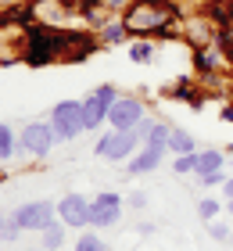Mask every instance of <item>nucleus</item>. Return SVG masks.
I'll use <instances>...</instances> for the list:
<instances>
[{"label":"nucleus","mask_w":233,"mask_h":251,"mask_svg":"<svg viewBox=\"0 0 233 251\" xmlns=\"http://www.w3.org/2000/svg\"><path fill=\"white\" fill-rule=\"evenodd\" d=\"M205 226H208V233H212L215 241L230 244V237H233V226H230V223H223V219H212V223H205Z\"/></svg>","instance_id":"obj_21"},{"label":"nucleus","mask_w":233,"mask_h":251,"mask_svg":"<svg viewBox=\"0 0 233 251\" xmlns=\"http://www.w3.org/2000/svg\"><path fill=\"white\" fill-rule=\"evenodd\" d=\"M18 154H22V147H18V133L11 129L7 122H0V165H11Z\"/></svg>","instance_id":"obj_11"},{"label":"nucleus","mask_w":233,"mask_h":251,"mask_svg":"<svg viewBox=\"0 0 233 251\" xmlns=\"http://www.w3.org/2000/svg\"><path fill=\"white\" fill-rule=\"evenodd\" d=\"M223 212H226V201H215V198H201V201H197V215H201L205 223L219 219Z\"/></svg>","instance_id":"obj_18"},{"label":"nucleus","mask_w":233,"mask_h":251,"mask_svg":"<svg viewBox=\"0 0 233 251\" xmlns=\"http://www.w3.org/2000/svg\"><path fill=\"white\" fill-rule=\"evenodd\" d=\"M151 126H155V115H144L136 126V133H140V140H147V133H151Z\"/></svg>","instance_id":"obj_25"},{"label":"nucleus","mask_w":233,"mask_h":251,"mask_svg":"<svg viewBox=\"0 0 233 251\" xmlns=\"http://www.w3.org/2000/svg\"><path fill=\"white\" fill-rule=\"evenodd\" d=\"M47 119H51V129H54V144H68V140H76V136L86 133L83 100H57Z\"/></svg>","instance_id":"obj_2"},{"label":"nucleus","mask_w":233,"mask_h":251,"mask_svg":"<svg viewBox=\"0 0 233 251\" xmlns=\"http://www.w3.org/2000/svg\"><path fill=\"white\" fill-rule=\"evenodd\" d=\"M144 147V140H140V133L136 129H104L101 136H97V144H93V154L97 158H104V162H129V158Z\"/></svg>","instance_id":"obj_1"},{"label":"nucleus","mask_w":233,"mask_h":251,"mask_svg":"<svg viewBox=\"0 0 233 251\" xmlns=\"http://www.w3.org/2000/svg\"><path fill=\"white\" fill-rule=\"evenodd\" d=\"M76 251H108V244H104V237L93 230V226H86V230L79 233V241H76Z\"/></svg>","instance_id":"obj_16"},{"label":"nucleus","mask_w":233,"mask_h":251,"mask_svg":"<svg viewBox=\"0 0 233 251\" xmlns=\"http://www.w3.org/2000/svg\"><path fill=\"white\" fill-rule=\"evenodd\" d=\"M215 169H226V151L223 147H205V151H197V173H215Z\"/></svg>","instance_id":"obj_13"},{"label":"nucleus","mask_w":233,"mask_h":251,"mask_svg":"<svg viewBox=\"0 0 233 251\" xmlns=\"http://www.w3.org/2000/svg\"><path fill=\"white\" fill-rule=\"evenodd\" d=\"M219 119H223V122H233V100H230V104H223V111H219Z\"/></svg>","instance_id":"obj_27"},{"label":"nucleus","mask_w":233,"mask_h":251,"mask_svg":"<svg viewBox=\"0 0 233 251\" xmlns=\"http://www.w3.org/2000/svg\"><path fill=\"white\" fill-rule=\"evenodd\" d=\"M65 237H68V226L61 219H54L47 230H40V248L43 251H57V248H65Z\"/></svg>","instance_id":"obj_12"},{"label":"nucleus","mask_w":233,"mask_h":251,"mask_svg":"<svg viewBox=\"0 0 233 251\" xmlns=\"http://www.w3.org/2000/svg\"><path fill=\"white\" fill-rule=\"evenodd\" d=\"M126 204H129V208H147V194L144 190H133L129 198H126Z\"/></svg>","instance_id":"obj_24"},{"label":"nucleus","mask_w":233,"mask_h":251,"mask_svg":"<svg viewBox=\"0 0 233 251\" xmlns=\"http://www.w3.org/2000/svg\"><path fill=\"white\" fill-rule=\"evenodd\" d=\"M223 201H233V176H226V183H223Z\"/></svg>","instance_id":"obj_26"},{"label":"nucleus","mask_w":233,"mask_h":251,"mask_svg":"<svg viewBox=\"0 0 233 251\" xmlns=\"http://www.w3.org/2000/svg\"><path fill=\"white\" fill-rule=\"evenodd\" d=\"M165 154H169V147H140V151L126 162V176H151L155 169L165 162Z\"/></svg>","instance_id":"obj_9"},{"label":"nucleus","mask_w":233,"mask_h":251,"mask_svg":"<svg viewBox=\"0 0 233 251\" xmlns=\"http://www.w3.org/2000/svg\"><path fill=\"white\" fill-rule=\"evenodd\" d=\"M57 219L68 230H86L90 226V198L86 194H65V198H57Z\"/></svg>","instance_id":"obj_8"},{"label":"nucleus","mask_w":233,"mask_h":251,"mask_svg":"<svg viewBox=\"0 0 233 251\" xmlns=\"http://www.w3.org/2000/svg\"><path fill=\"white\" fill-rule=\"evenodd\" d=\"M144 115H147V104H144V100L133 97V94H122V97L111 104V111H108V126H111V129H136Z\"/></svg>","instance_id":"obj_7"},{"label":"nucleus","mask_w":233,"mask_h":251,"mask_svg":"<svg viewBox=\"0 0 233 251\" xmlns=\"http://www.w3.org/2000/svg\"><path fill=\"white\" fill-rule=\"evenodd\" d=\"M122 219V194L119 190H97L90 198V226L93 230H111Z\"/></svg>","instance_id":"obj_4"},{"label":"nucleus","mask_w":233,"mask_h":251,"mask_svg":"<svg viewBox=\"0 0 233 251\" xmlns=\"http://www.w3.org/2000/svg\"><path fill=\"white\" fill-rule=\"evenodd\" d=\"M133 4H136V0H104V7H108L111 15H126Z\"/></svg>","instance_id":"obj_23"},{"label":"nucleus","mask_w":233,"mask_h":251,"mask_svg":"<svg viewBox=\"0 0 233 251\" xmlns=\"http://www.w3.org/2000/svg\"><path fill=\"white\" fill-rule=\"evenodd\" d=\"M18 147H22V154H29V158H43L51 154V147H54V129H51V119H40V122H29V126H22V133H18Z\"/></svg>","instance_id":"obj_5"},{"label":"nucleus","mask_w":233,"mask_h":251,"mask_svg":"<svg viewBox=\"0 0 233 251\" xmlns=\"http://www.w3.org/2000/svg\"><path fill=\"white\" fill-rule=\"evenodd\" d=\"M172 173H176V176H194L197 173V151H190V154H172Z\"/></svg>","instance_id":"obj_19"},{"label":"nucleus","mask_w":233,"mask_h":251,"mask_svg":"<svg viewBox=\"0 0 233 251\" xmlns=\"http://www.w3.org/2000/svg\"><path fill=\"white\" fill-rule=\"evenodd\" d=\"M226 215H230V219H233V201H226Z\"/></svg>","instance_id":"obj_29"},{"label":"nucleus","mask_w":233,"mask_h":251,"mask_svg":"<svg viewBox=\"0 0 233 251\" xmlns=\"http://www.w3.org/2000/svg\"><path fill=\"white\" fill-rule=\"evenodd\" d=\"M133 32L129 25H126V15H115L111 22H104V25L97 29V43H104V47H119V43H126Z\"/></svg>","instance_id":"obj_10"},{"label":"nucleus","mask_w":233,"mask_h":251,"mask_svg":"<svg viewBox=\"0 0 233 251\" xmlns=\"http://www.w3.org/2000/svg\"><path fill=\"white\" fill-rule=\"evenodd\" d=\"M22 233H26V230L15 223V215H0V241H4V244H15Z\"/></svg>","instance_id":"obj_20"},{"label":"nucleus","mask_w":233,"mask_h":251,"mask_svg":"<svg viewBox=\"0 0 233 251\" xmlns=\"http://www.w3.org/2000/svg\"><path fill=\"white\" fill-rule=\"evenodd\" d=\"M190 151H201L194 140V133H186V129H176L172 126V136H169V154H190Z\"/></svg>","instance_id":"obj_14"},{"label":"nucleus","mask_w":233,"mask_h":251,"mask_svg":"<svg viewBox=\"0 0 233 251\" xmlns=\"http://www.w3.org/2000/svg\"><path fill=\"white\" fill-rule=\"evenodd\" d=\"M136 233H144V237H147V233H155V223H140V226H136Z\"/></svg>","instance_id":"obj_28"},{"label":"nucleus","mask_w":233,"mask_h":251,"mask_svg":"<svg viewBox=\"0 0 233 251\" xmlns=\"http://www.w3.org/2000/svg\"><path fill=\"white\" fill-rule=\"evenodd\" d=\"M194 179H197L205 190H212V187H223V183H226V173H223V169H215V173H197Z\"/></svg>","instance_id":"obj_22"},{"label":"nucleus","mask_w":233,"mask_h":251,"mask_svg":"<svg viewBox=\"0 0 233 251\" xmlns=\"http://www.w3.org/2000/svg\"><path fill=\"white\" fill-rule=\"evenodd\" d=\"M122 97V90L115 83H101L97 90H90V94L83 97V122H86V133H97L108 126V111L111 104Z\"/></svg>","instance_id":"obj_3"},{"label":"nucleus","mask_w":233,"mask_h":251,"mask_svg":"<svg viewBox=\"0 0 233 251\" xmlns=\"http://www.w3.org/2000/svg\"><path fill=\"white\" fill-rule=\"evenodd\" d=\"M230 244H233V237H230Z\"/></svg>","instance_id":"obj_30"},{"label":"nucleus","mask_w":233,"mask_h":251,"mask_svg":"<svg viewBox=\"0 0 233 251\" xmlns=\"http://www.w3.org/2000/svg\"><path fill=\"white\" fill-rule=\"evenodd\" d=\"M129 58L136 65H151V61H155V40H151V36H136L129 43Z\"/></svg>","instance_id":"obj_15"},{"label":"nucleus","mask_w":233,"mask_h":251,"mask_svg":"<svg viewBox=\"0 0 233 251\" xmlns=\"http://www.w3.org/2000/svg\"><path fill=\"white\" fill-rule=\"evenodd\" d=\"M11 215H15V223L26 233H40V230H47V226L57 219V201H26V204H18Z\"/></svg>","instance_id":"obj_6"},{"label":"nucleus","mask_w":233,"mask_h":251,"mask_svg":"<svg viewBox=\"0 0 233 251\" xmlns=\"http://www.w3.org/2000/svg\"><path fill=\"white\" fill-rule=\"evenodd\" d=\"M169 136H172V126L169 122H161V119H155V126H151V133H147V147H169Z\"/></svg>","instance_id":"obj_17"}]
</instances>
